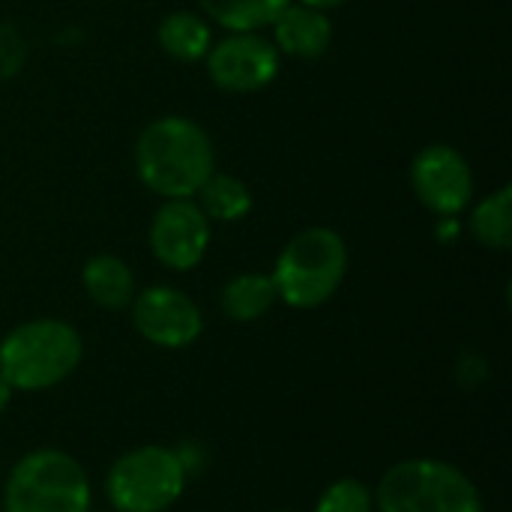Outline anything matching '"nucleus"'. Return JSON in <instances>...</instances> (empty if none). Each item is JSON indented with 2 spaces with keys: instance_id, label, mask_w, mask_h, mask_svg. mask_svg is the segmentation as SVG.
<instances>
[{
  "instance_id": "f257e3e1",
  "label": "nucleus",
  "mask_w": 512,
  "mask_h": 512,
  "mask_svg": "<svg viewBox=\"0 0 512 512\" xmlns=\"http://www.w3.org/2000/svg\"><path fill=\"white\" fill-rule=\"evenodd\" d=\"M138 180L159 198H195L216 171V147L192 117L168 114L147 123L135 141Z\"/></svg>"
},
{
  "instance_id": "f03ea898",
  "label": "nucleus",
  "mask_w": 512,
  "mask_h": 512,
  "mask_svg": "<svg viewBox=\"0 0 512 512\" xmlns=\"http://www.w3.org/2000/svg\"><path fill=\"white\" fill-rule=\"evenodd\" d=\"M84 357L81 336L57 318L24 321L0 342V378L12 390L39 393L66 381Z\"/></svg>"
},
{
  "instance_id": "7ed1b4c3",
  "label": "nucleus",
  "mask_w": 512,
  "mask_h": 512,
  "mask_svg": "<svg viewBox=\"0 0 512 512\" xmlns=\"http://www.w3.org/2000/svg\"><path fill=\"white\" fill-rule=\"evenodd\" d=\"M348 246L339 231L315 225L294 234L276 258L273 285L285 306L318 309L345 282Z\"/></svg>"
},
{
  "instance_id": "20e7f679",
  "label": "nucleus",
  "mask_w": 512,
  "mask_h": 512,
  "mask_svg": "<svg viewBox=\"0 0 512 512\" xmlns=\"http://www.w3.org/2000/svg\"><path fill=\"white\" fill-rule=\"evenodd\" d=\"M372 495L375 512H486L465 471L426 456L396 462Z\"/></svg>"
},
{
  "instance_id": "39448f33",
  "label": "nucleus",
  "mask_w": 512,
  "mask_h": 512,
  "mask_svg": "<svg viewBox=\"0 0 512 512\" xmlns=\"http://www.w3.org/2000/svg\"><path fill=\"white\" fill-rule=\"evenodd\" d=\"M84 468L63 450H33L15 462L3 489V512H90Z\"/></svg>"
},
{
  "instance_id": "423d86ee",
  "label": "nucleus",
  "mask_w": 512,
  "mask_h": 512,
  "mask_svg": "<svg viewBox=\"0 0 512 512\" xmlns=\"http://www.w3.org/2000/svg\"><path fill=\"white\" fill-rule=\"evenodd\" d=\"M186 465L177 450L147 444L123 453L105 477V498L117 512H165L186 489Z\"/></svg>"
},
{
  "instance_id": "0eeeda50",
  "label": "nucleus",
  "mask_w": 512,
  "mask_h": 512,
  "mask_svg": "<svg viewBox=\"0 0 512 512\" xmlns=\"http://www.w3.org/2000/svg\"><path fill=\"white\" fill-rule=\"evenodd\" d=\"M279 57L282 54L267 36L249 30V33H228L225 39L213 42L204 63L210 81L219 90L246 96L273 84V78L279 75Z\"/></svg>"
},
{
  "instance_id": "6e6552de",
  "label": "nucleus",
  "mask_w": 512,
  "mask_h": 512,
  "mask_svg": "<svg viewBox=\"0 0 512 512\" xmlns=\"http://www.w3.org/2000/svg\"><path fill=\"white\" fill-rule=\"evenodd\" d=\"M471 162L450 144H429L411 162V189L426 210L456 219L474 201Z\"/></svg>"
},
{
  "instance_id": "1a4fd4ad",
  "label": "nucleus",
  "mask_w": 512,
  "mask_h": 512,
  "mask_svg": "<svg viewBox=\"0 0 512 512\" xmlns=\"http://www.w3.org/2000/svg\"><path fill=\"white\" fill-rule=\"evenodd\" d=\"M210 234V219L201 213L195 198H171L150 222V252L162 267L186 273L204 261Z\"/></svg>"
},
{
  "instance_id": "9d476101",
  "label": "nucleus",
  "mask_w": 512,
  "mask_h": 512,
  "mask_svg": "<svg viewBox=\"0 0 512 512\" xmlns=\"http://www.w3.org/2000/svg\"><path fill=\"white\" fill-rule=\"evenodd\" d=\"M129 309L138 336L156 348H189L204 330V318L195 300L171 285L144 288L132 297Z\"/></svg>"
},
{
  "instance_id": "9b49d317",
  "label": "nucleus",
  "mask_w": 512,
  "mask_h": 512,
  "mask_svg": "<svg viewBox=\"0 0 512 512\" xmlns=\"http://www.w3.org/2000/svg\"><path fill=\"white\" fill-rule=\"evenodd\" d=\"M273 45L279 54L315 60L324 57L333 42V24L324 9L306 6L300 0H291L276 18H273Z\"/></svg>"
},
{
  "instance_id": "f8f14e48",
  "label": "nucleus",
  "mask_w": 512,
  "mask_h": 512,
  "mask_svg": "<svg viewBox=\"0 0 512 512\" xmlns=\"http://www.w3.org/2000/svg\"><path fill=\"white\" fill-rule=\"evenodd\" d=\"M87 297L102 309H126L135 297V273L117 255H93L81 270Z\"/></svg>"
},
{
  "instance_id": "ddd939ff",
  "label": "nucleus",
  "mask_w": 512,
  "mask_h": 512,
  "mask_svg": "<svg viewBox=\"0 0 512 512\" xmlns=\"http://www.w3.org/2000/svg\"><path fill=\"white\" fill-rule=\"evenodd\" d=\"M156 39H159V48L177 63H198L207 57V51L213 45L207 18L198 12H186V9L165 15L159 21Z\"/></svg>"
},
{
  "instance_id": "4468645a",
  "label": "nucleus",
  "mask_w": 512,
  "mask_h": 512,
  "mask_svg": "<svg viewBox=\"0 0 512 512\" xmlns=\"http://www.w3.org/2000/svg\"><path fill=\"white\" fill-rule=\"evenodd\" d=\"M279 300L270 273H240L222 288V312L237 324L264 318Z\"/></svg>"
},
{
  "instance_id": "2eb2a0df",
  "label": "nucleus",
  "mask_w": 512,
  "mask_h": 512,
  "mask_svg": "<svg viewBox=\"0 0 512 512\" xmlns=\"http://www.w3.org/2000/svg\"><path fill=\"white\" fill-rule=\"evenodd\" d=\"M195 204L210 222H240L252 210V192L240 177L213 171L195 192Z\"/></svg>"
},
{
  "instance_id": "dca6fc26",
  "label": "nucleus",
  "mask_w": 512,
  "mask_h": 512,
  "mask_svg": "<svg viewBox=\"0 0 512 512\" xmlns=\"http://www.w3.org/2000/svg\"><path fill=\"white\" fill-rule=\"evenodd\" d=\"M291 0H198L204 18L216 21L228 33H249L270 27L273 18L288 6Z\"/></svg>"
},
{
  "instance_id": "f3484780",
  "label": "nucleus",
  "mask_w": 512,
  "mask_h": 512,
  "mask_svg": "<svg viewBox=\"0 0 512 512\" xmlns=\"http://www.w3.org/2000/svg\"><path fill=\"white\" fill-rule=\"evenodd\" d=\"M471 234L480 246L507 252L512 246V189L501 186L471 213Z\"/></svg>"
},
{
  "instance_id": "a211bd4d",
  "label": "nucleus",
  "mask_w": 512,
  "mask_h": 512,
  "mask_svg": "<svg viewBox=\"0 0 512 512\" xmlns=\"http://www.w3.org/2000/svg\"><path fill=\"white\" fill-rule=\"evenodd\" d=\"M315 512H375V495L363 480L345 477L327 486V492L315 504Z\"/></svg>"
},
{
  "instance_id": "6ab92c4d",
  "label": "nucleus",
  "mask_w": 512,
  "mask_h": 512,
  "mask_svg": "<svg viewBox=\"0 0 512 512\" xmlns=\"http://www.w3.org/2000/svg\"><path fill=\"white\" fill-rule=\"evenodd\" d=\"M300 3H306V6H315V9H333V6H342V3H348V0H300Z\"/></svg>"
},
{
  "instance_id": "aec40b11",
  "label": "nucleus",
  "mask_w": 512,
  "mask_h": 512,
  "mask_svg": "<svg viewBox=\"0 0 512 512\" xmlns=\"http://www.w3.org/2000/svg\"><path fill=\"white\" fill-rule=\"evenodd\" d=\"M9 399H12V387H9V384H6V381L0 378V414H3L6 408H9Z\"/></svg>"
},
{
  "instance_id": "412c9836",
  "label": "nucleus",
  "mask_w": 512,
  "mask_h": 512,
  "mask_svg": "<svg viewBox=\"0 0 512 512\" xmlns=\"http://www.w3.org/2000/svg\"><path fill=\"white\" fill-rule=\"evenodd\" d=\"M279 512H294V510H279Z\"/></svg>"
}]
</instances>
